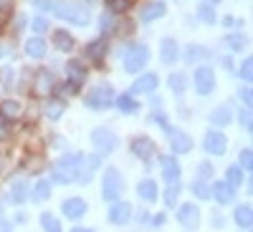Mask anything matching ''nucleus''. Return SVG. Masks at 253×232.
<instances>
[{
	"label": "nucleus",
	"instance_id": "1",
	"mask_svg": "<svg viewBox=\"0 0 253 232\" xmlns=\"http://www.w3.org/2000/svg\"><path fill=\"white\" fill-rule=\"evenodd\" d=\"M48 10H53L56 18H63L76 26H89V20H91V10L84 3H74V0H51Z\"/></svg>",
	"mask_w": 253,
	"mask_h": 232
},
{
	"label": "nucleus",
	"instance_id": "2",
	"mask_svg": "<svg viewBox=\"0 0 253 232\" xmlns=\"http://www.w3.org/2000/svg\"><path fill=\"white\" fill-rule=\"evenodd\" d=\"M84 157H86V154H81V152L61 157V159L56 162V166H53V179H56L58 184H71V182L79 177L81 166H84Z\"/></svg>",
	"mask_w": 253,
	"mask_h": 232
},
{
	"label": "nucleus",
	"instance_id": "3",
	"mask_svg": "<svg viewBox=\"0 0 253 232\" xmlns=\"http://www.w3.org/2000/svg\"><path fill=\"white\" fill-rule=\"evenodd\" d=\"M122 192H124L122 174L114 169V166H109V169L104 172V187H101V195H104V199H107L109 204H114V202H119V199H122Z\"/></svg>",
	"mask_w": 253,
	"mask_h": 232
},
{
	"label": "nucleus",
	"instance_id": "4",
	"mask_svg": "<svg viewBox=\"0 0 253 232\" xmlns=\"http://www.w3.org/2000/svg\"><path fill=\"white\" fill-rule=\"evenodd\" d=\"M114 103V89L109 83H96L86 96V106L89 109H107Z\"/></svg>",
	"mask_w": 253,
	"mask_h": 232
},
{
	"label": "nucleus",
	"instance_id": "5",
	"mask_svg": "<svg viewBox=\"0 0 253 232\" xmlns=\"http://www.w3.org/2000/svg\"><path fill=\"white\" fill-rule=\"evenodd\" d=\"M147 61H150V48L142 46V43L132 46L129 51H126V56H124V68L129 73H139L147 66Z\"/></svg>",
	"mask_w": 253,
	"mask_h": 232
},
{
	"label": "nucleus",
	"instance_id": "6",
	"mask_svg": "<svg viewBox=\"0 0 253 232\" xmlns=\"http://www.w3.org/2000/svg\"><path fill=\"white\" fill-rule=\"evenodd\" d=\"M91 141H94V146H96V152H101V154L114 152V146H117V136H114L112 129H107V126H99V129H94V132H91Z\"/></svg>",
	"mask_w": 253,
	"mask_h": 232
},
{
	"label": "nucleus",
	"instance_id": "7",
	"mask_svg": "<svg viewBox=\"0 0 253 232\" xmlns=\"http://www.w3.org/2000/svg\"><path fill=\"white\" fill-rule=\"evenodd\" d=\"M56 91V76L48 71V68H41L36 73V81H33V94L41 96V99H46Z\"/></svg>",
	"mask_w": 253,
	"mask_h": 232
},
{
	"label": "nucleus",
	"instance_id": "8",
	"mask_svg": "<svg viewBox=\"0 0 253 232\" xmlns=\"http://www.w3.org/2000/svg\"><path fill=\"white\" fill-rule=\"evenodd\" d=\"M213 89H215V71L208 68V66L198 68L195 71V91L208 96V94H213Z\"/></svg>",
	"mask_w": 253,
	"mask_h": 232
},
{
	"label": "nucleus",
	"instance_id": "9",
	"mask_svg": "<svg viewBox=\"0 0 253 232\" xmlns=\"http://www.w3.org/2000/svg\"><path fill=\"white\" fill-rule=\"evenodd\" d=\"M155 152H157V144H155L150 136H137V139L132 141V154H134L137 159H142V162H150V159L155 157Z\"/></svg>",
	"mask_w": 253,
	"mask_h": 232
},
{
	"label": "nucleus",
	"instance_id": "10",
	"mask_svg": "<svg viewBox=\"0 0 253 232\" xmlns=\"http://www.w3.org/2000/svg\"><path fill=\"white\" fill-rule=\"evenodd\" d=\"M177 222L185 227V230H195L198 225H200V209H198V204H182L180 209H177Z\"/></svg>",
	"mask_w": 253,
	"mask_h": 232
},
{
	"label": "nucleus",
	"instance_id": "11",
	"mask_svg": "<svg viewBox=\"0 0 253 232\" xmlns=\"http://www.w3.org/2000/svg\"><path fill=\"white\" fill-rule=\"evenodd\" d=\"M109 222L112 225H126V222H129L132 220V204L129 202H114L112 207H109Z\"/></svg>",
	"mask_w": 253,
	"mask_h": 232
},
{
	"label": "nucleus",
	"instance_id": "12",
	"mask_svg": "<svg viewBox=\"0 0 253 232\" xmlns=\"http://www.w3.org/2000/svg\"><path fill=\"white\" fill-rule=\"evenodd\" d=\"M203 146H205V152H210V154H225L228 139H225L220 132L210 129V132L205 134V139H203Z\"/></svg>",
	"mask_w": 253,
	"mask_h": 232
},
{
	"label": "nucleus",
	"instance_id": "13",
	"mask_svg": "<svg viewBox=\"0 0 253 232\" xmlns=\"http://www.w3.org/2000/svg\"><path fill=\"white\" fill-rule=\"evenodd\" d=\"M61 212L69 220H81L84 215H86V202H84L81 197H69V199H63Z\"/></svg>",
	"mask_w": 253,
	"mask_h": 232
},
{
	"label": "nucleus",
	"instance_id": "14",
	"mask_svg": "<svg viewBox=\"0 0 253 232\" xmlns=\"http://www.w3.org/2000/svg\"><path fill=\"white\" fill-rule=\"evenodd\" d=\"M165 13H167V5L162 3V0H152V3H147L139 10V20L142 23H155V20H160Z\"/></svg>",
	"mask_w": 253,
	"mask_h": 232
},
{
	"label": "nucleus",
	"instance_id": "15",
	"mask_svg": "<svg viewBox=\"0 0 253 232\" xmlns=\"http://www.w3.org/2000/svg\"><path fill=\"white\" fill-rule=\"evenodd\" d=\"M167 132H170V146H172V152L187 154L190 149H193V139H190L185 132H175V129H167Z\"/></svg>",
	"mask_w": 253,
	"mask_h": 232
},
{
	"label": "nucleus",
	"instance_id": "16",
	"mask_svg": "<svg viewBox=\"0 0 253 232\" xmlns=\"http://www.w3.org/2000/svg\"><path fill=\"white\" fill-rule=\"evenodd\" d=\"M157 83H160L157 73H144V76H139V78L132 83V91H129V94H150V91L157 89Z\"/></svg>",
	"mask_w": 253,
	"mask_h": 232
},
{
	"label": "nucleus",
	"instance_id": "17",
	"mask_svg": "<svg viewBox=\"0 0 253 232\" xmlns=\"http://www.w3.org/2000/svg\"><path fill=\"white\" fill-rule=\"evenodd\" d=\"M162 177L167 179V184H175L180 182V164L175 157H162Z\"/></svg>",
	"mask_w": 253,
	"mask_h": 232
},
{
	"label": "nucleus",
	"instance_id": "18",
	"mask_svg": "<svg viewBox=\"0 0 253 232\" xmlns=\"http://www.w3.org/2000/svg\"><path fill=\"white\" fill-rule=\"evenodd\" d=\"M160 56H162V63H167V66H172V63L177 61V56H180L177 40H172V38H165L162 43H160Z\"/></svg>",
	"mask_w": 253,
	"mask_h": 232
},
{
	"label": "nucleus",
	"instance_id": "19",
	"mask_svg": "<svg viewBox=\"0 0 253 232\" xmlns=\"http://www.w3.org/2000/svg\"><path fill=\"white\" fill-rule=\"evenodd\" d=\"M210 195H213L220 204H230V202L236 199V189H233V187H228L225 182H215L213 189H210Z\"/></svg>",
	"mask_w": 253,
	"mask_h": 232
},
{
	"label": "nucleus",
	"instance_id": "20",
	"mask_svg": "<svg viewBox=\"0 0 253 232\" xmlns=\"http://www.w3.org/2000/svg\"><path fill=\"white\" fill-rule=\"evenodd\" d=\"M137 195L144 199V202H157V182L155 179H142L137 184Z\"/></svg>",
	"mask_w": 253,
	"mask_h": 232
},
{
	"label": "nucleus",
	"instance_id": "21",
	"mask_svg": "<svg viewBox=\"0 0 253 232\" xmlns=\"http://www.w3.org/2000/svg\"><path fill=\"white\" fill-rule=\"evenodd\" d=\"M66 73H69V83H74V86H81V83L86 81V68H84L79 61L66 63Z\"/></svg>",
	"mask_w": 253,
	"mask_h": 232
},
{
	"label": "nucleus",
	"instance_id": "22",
	"mask_svg": "<svg viewBox=\"0 0 253 232\" xmlns=\"http://www.w3.org/2000/svg\"><path fill=\"white\" fill-rule=\"evenodd\" d=\"M8 197H10L13 204H23L26 197H28V184H26L23 179H15V182L10 184V189H8Z\"/></svg>",
	"mask_w": 253,
	"mask_h": 232
},
{
	"label": "nucleus",
	"instance_id": "23",
	"mask_svg": "<svg viewBox=\"0 0 253 232\" xmlns=\"http://www.w3.org/2000/svg\"><path fill=\"white\" fill-rule=\"evenodd\" d=\"M26 56H28V58H43V56H46V40L38 38V35L28 38V43H26Z\"/></svg>",
	"mask_w": 253,
	"mask_h": 232
},
{
	"label": "nucleus",
	"instance_id": "24",
	"mask_svg": "<svg viewBox=\"0 0 253 232\" xmlns=\"http://www.w3.org/2000/svg\"><path fill=\"white\" fill-rule=\"evenodd\" d=\"M114 103H117V109L124 111V114H137L139 111V103H137V99H132V94L114 96Z\"/></svg>",
	"mask_w": 253,
	"mask_h": 232
},
{
	"label": "nucleus",
	"instance_id": "25",
	"mask_svg": "<svg viewBox=\"0 0 253 232\" xmlns=\"http://www.w3.org/2000/svg\"><path fill=\"white\" fill-rule=\"evenodd\" d=\"M31 197H33V202H46L51 197V182L48 179H36V184L31 189Z\"/></svg>",
	"mask_w": 253,
	"mask_h": 232
},
{
	"label": "nucleus",
	"instance_id": "26",
	"mask_svg": "<svg viewBox=\"0 0 253 232\" xmlns=\"http://www.w3.org/2000/svg\"><path fill=\"white\" fill-rule=\"evenodd\" d=\"M84 53H86V58H89V61L99 63V61L104 58V53H107V40H104V38L91 40V43L86 46V51H84Z\"/></svg>",
	"mask_w": 253,
	"mask_h": 232
},
{
	"label": "nucleus",
	"instance_id": "27",
	"mask_svg": "<svg viewBox=\"0 0 253 232\" xmlns=\"http://www.w3.org/2000/svg\"><path fill=\"white\" fill-rule=\"evenodd\" d=\"M210 121H213L215 126H228L230 121H233V109H230L228 103H223V106H218L213 114H210Z\"/></svg>",
	"mask_w": 253,
	"mask_h": 232
},
{
	"label": "nucleus",
	"instance_id": "28",
	"mask_svg": "<svg viewBox=\"0 0 253 232\" xmlns=\"http://www.w3.org/2000/svg\"><path fill=\"white\" fill-rule=\"evenodd\" d=\"M53 46H56V51H63V53L74 51V38H71V33H69V31H56V33H53Z\"/></svg>",
	"mask_w": 253,
	"mask_h": 232
},
{
	"label": "nucleus",
	"instance_id": "29",
	"mask_svg": "<svg viewBox=\"0 0 253 232\" xmlns=\"http://www.w3.org/2000/svg\"><path fill=\"white\" fill-rule=\"evenodd\" d=\"M233 220H236V225L238 227H251V222H253V209H251V204H238L236 207V212H233Z\"/></svg>",
	"mask_w": 253,
	"mask_h": 232
},
{
	"label": "nucleus",
	"instance_id": "30",
	"mask_svg": "<svg viewBox=\"0 0 253 232\" xmlns=\"http://www.w3.org/2000/svg\"><path fill=\"white\" fill-rule=\"evenodd\" d=\"M41 227H43L46 232H63L61 222H58L51 212H43V215H41Z\"/></svg>",
	"mask_w": 253,
	"mask_h": 232
},
{
	"label": "nucleus",
	"instance_id": "31",
	"mask_svg": "<svg viewBox=\"0 0 253 232\" xmlns=\"http://www.w3.org/2000/svg\"><path fill=\"white\" fill-rule=\"evenodd\" d=\"M180 192H182V187H180V182L170 184V187H167V192H165V204H167V207H177Z\"/></svg>",
	"mask_w": 253,
	"mask_h": 232
},
{
	"label": "nucleus",
	"instance_id": "32",
	"mask_svg": "<svg viewBox=\"0 0 253 232\" xmlns=\"http://www.w3.org/2000/svg\"><path fill=\"white\" fill-rule=\"evenodd\" d=\"M198 18L203 20L205 26H215V10H213V5H208V3L198 5Z\"/></svg>",
	"mask_w": 253,
	"mask_h": 232
},
{
	"label": "nucleus",
	"instance_id": "33",
	"mask_svg": "<svg viewBox=\"0 0 253 232\" xmlns=\"http://www.w3.org/2000/svg\"><path fill=\"white\" fill-rule=\"evenodd\" d=\"M0 114H3L5 119H15V116L20 114V103H18V101H13V99L3 101V103H0Z\"/></svg>",
	"mask_w": 253,
	"mask_h": 232
},
{
	"label": "nucleus",
	"instance_id": "34",
	"mask_svg": "<svg viewBox=\"0 0 253 232\" xmlns=\"http://www.w3.org/2000/svg\"><path fill=\"white\" fill-rule=\"evenodd\" d=\"M190 189H193V195H195L198 199H210V187H208V182H203V179H195Z\"/></svg>",
	"mask_w": 253,
	"mask_h": 232
},
{
	"label": "nucleus",
	"instance_id": "35",
	"mask_svg": "<svg viewBox=\"0 0 253 232\" xmlns=\"http://www.w3.org/2000/svg\"><path fill=\"white\" fill-rule=\"evenodd\" d=\"M225 177H228V187H241V182H243V172L238 169V166H228V172H225Z\"/></svg>",
	"mask_w": 253,
	"mask_h": 232
},
{
	"label": "nucleus",
	"instance_id": "36",
	"mask_svg": "<svg viewBox=\"0 0 253 232\" xmlns=\"http://www.w3.org/2000/svg\"><path fill=\"white\" fill-rule=\"evenodd\" d=\"M129 5H132V0H107V8H109V13L114 15H119V13H126L129 10Z\"/></svg>",
	"mask_w": 253,
	"mask_h": 232
},
{
	"label": "nucleus",
	"instance_id": "37",
	"mask_svg": "<svg viewBox=\"0 0 253 232\" xmlns=\"http://www.w3.org/2000/svg\"><path fill=\"white\" fill-rule=\"evenodd\" d=\"M63 111H66V103H63V101H51L48 106H46V116H48V119H53V121H56Z\"/></svg>",
	"mask_w": 253,
	"mask_h": 232
},
{
	"label": "nucleus",
	"instance_id": "38",
	"mask_svg": "<svg viewBox=\"0 0 253 232\" xmlns=\"http://www.w3.org/2000/svg\"><path fill=\"white\" fill-rule=\"evenodd\" d=\"M185 86H187V76H185V73H172V76H170V89H172V91L182 94Z\"/></svg>",
	"mask_w": 253,
	"mask_h": 232
},
{
	"label": "nucleus",
	"instance_id": "39",
	"mask_svg": "<svg viewBox=\"0 0 253 232\" xmlns=\"http://www.w3.org/2000/svg\"><path fill=\"white\" fill-rule=\"evenodd\" d=\"M117 26V18L112 15V13H104L101 18H99V28H101V33L107 35V33H112V28Z\"/></svg>",
	"mask_w": 253,
	"mask_h": 232
},
{
	"label": "nucleus",
	"instance_id": "40",
	"mask_svg": "<svg viewBox=\"0 0 253 232\" xmlns=\"http://www.w3.org/2000/svg\"><path fill=\"white\" fill-rule=\"evenodd\" d=\"M205 56H208V51H205L203 46H190V48H187V58H185V61H187V63H198V61H200V58H205Z\"/></svg>",
	"mask_w": 253,
	"mask_h": 232
},
{
	"label": "nucleus",
	"instance_id": "41",
	"mask_svg": "<svg viewBox=\"0 0 253 232\" xmlns=\"http://www.w3.org/2000/svg\"><path fill=\"white\" fill-rule=\"evenodd\" d=\"M241 78H243L246 83L253 78V61H251V58H246V61L241 63Z\"/></svg>",
	"mask_w": 253,
	"mask_h": 232
},
{
	"label": "nucleus",
	"instance_id": "42",
	"mask_svg": "<svg viewBox=\"0 0 253 232\" xmlns=\"http://www.w3.org/2000/svg\"><path fill=\"white\" fill-rule=\"evenodd\" d=\"M241 166H243V169H251V166H253V152L251 149L241 152Z\"/></svg>",
	"mask_w": 253,
	"mask_h": 232
},
{
	"label": "nucleus",
	"instance_id": "43",
	"mask_svg": "<svg viewBox=\"0 0 253 232\" xmlns=\"http://www.w3.org/2000/svg\"><path fill=\"white\" fill-rule=\"evenodd\" d=\"M243 43H246L243 35H228V46L233 48V51H241V48H243Z\"/></svg>",
	"mask_w": 253,
	"mask_h": 232
},
{
	"label": "nucleus",
	"instance_id": "44",
	"mask_svg": "<svg viewBox=\"0 0 253 232\" xmlns=\"http://www.w3.org/2000/svg\"><path fill=\"white\" fill-rule=\"evenodd\" d=\"M31 26H33L36 33H43V31L48 28V20H46V18H33V23H31Z\"/></svg>",
	"mask_w": 253,
	"mask_h": 232
},
{
	"label": "nucleus",
	"instance_id": "45",
	"mask_svg": "<svg viewBox=\"0 0 253 232\" xmlns=\"http://www.w3.org/2000/svg\"><path fill=\"white\" fill-rule=\"evenodd\" d=\"M210 174H213V166H210L208 162H203V164H200V174H198V179H203V182H205Z\"/></svg>",
	"mask_w": 253,
	"mask_h": 232
},
{
	"label": "nucleus",
	"instance_id": "46",
	"mask_svg": "<svg viewBox=\"0 0 253 232\" xmlns=\"http://www.w3.org/2000/svg\"><path fill=\"white\" fill-rule=\"evenodd\" d=\"M238 99L246 103V106H251V101H253V91L246 86V89H241V94H238Z\"/></svg>",
	"mask_w": 253,
	"mask_h": 232
},
{
	"label": "nucleus",
	"instance_id": "47",
	"mask_svg": "<svg viewBox=\"0 0 253 232\" xmlns=\"http://www.w3.org/2000/svg\"><path fill=\"white\" fill-rule=\"evenodd\" d=\"M241 124L251 132V109H243V111H241Z\"/></svg>",
	"mask_w": 253,
	"mask_h": 232
},
{
	"label": "nucleus",
	"instance_id": "48",
	"mask_svg": "<svg viewBox=\"0 0 253 232\" xmlns=\"http://www.w3.org/2000/svg\"><path fill=\"white\" fill-rule=\"evenodd\" d=\"M3 81H5L8 89L13 86V68H3Z\"/></svg>",
	"mask_w": 253,
	"mask_h": 232
},
{
	"label": "nucleus",
	"instance_id": "49",
	"mask_svg": "<svg viewBox=\"0 0 253 232\" xmlns=\"http://www.w3.org/2000/svg\"><path fill=\"white\" fill-rule=\"evenodd\" d=\"M150 220H152V222H150V225H152V227H162V225H165V220H167V217H165V215H155V217H150Z\"/></svg>",
	"mask_w": 253,
	"mask_h": 232
},
{
	"label": "nucleus",
	"instance_id": "50",
	"mask_svg": "<svg viewBox=\"0 0 253 232\" xmlns=\"http://www.w3.org/2000/svg\"><path fill=\"white\" fill-rule=\"evenodd\" d=\"M0 232H13V230H10V222L3 217V212H0Z\"/></svg>",
	"mask_w": 253,
	"mask_h": 232
},
{
	"label": "nucleus",
	"instance_id": "51",
	"mask_svg": "<svg viewBox=\"0 0 253 232\" xmlns=\"http://www.w3.org/2000/svg\"><path fill=\"white\" fill-rule=\"evenodd\" d=\"M152 121H155V124H160L162 129H167V121H165V116H162V114H160V116L155 114V116H152Z\"/></svg>",
	"mask_w": 253,
	"mask_h": 232
},
{
	"label": "nucleus",
	"instance_id": "52",
	"mask_svg": "<svg viewBox=\"0 0 253 232\" xmlns=\"http://www.w3.org/2000/svg\"><path fill=\"white\" fill-rule=\"evenodd\" d=\"M223 225H225V222H223V217H220V215H215V217H213V227H223Z\"/></svg>",
	"mask_w": 253,
	"mask_h": 232
},
{
	"label": "nucleus",
	"instance_id": "53",
	"mask_svg": "<svg viewBox=\"0 0 253 232\" xmlns=\"http://www.w3.org/2000/svg\"><path fill=\"white\" fill-rule=\"evenodd\" d=\"M137 217H139V220H137L139 225H144V222H147V220H144V217H147V212H137Z\"/></svg>",
	"mask_w": 253,
	"mask_h": 232
},
{
	"label": "nucleus",
	"instance_id": "54",
	"mask_svg": "<svg viewBox=\"0 0 253 232\" xmlns=\"http://www.w3.org/2000/svg\"><path fill=\"white\" fill-rule=\"evenodd\" d=\"M71 232H94V230H89V227H74Z\"/></svg>",
	"mask_w": 253,
	"mask_h": 232
},
{
	"label": "nucleus",
	"instance_id": "55",
	"mask_svg": "<svg viewBox=\"0 0 253 232\" xmlns=\"http://www.w3.org/2000/svg\"><path fill=\"white\" fill-rule=\"evenodd\" d=\"M8 5H10V0H0V10H5Z\"/></svg>",
	"mask_w": 253,
	"mask_h": 232
},
{
	"label": "nucleus",
	"instance_id": "56",
	"mask_svg": "<svg viewBox=\"0 0 253 232\" xmlns=\"http://www.w3.org/2000/svg\"><path fill=\"white\" fill-rule=\"evenodd\" d=\"M0 136L5 139V136H8V129H3V126H0Z\"/></svg>",
	"mask_w": 253,
	"mask_h": 232
},
{
	"label": "nucleus",
	"instance_id": "57",
	"mask_svg": "<svg viewBox=\"0 0 253 232\" xmlns=\"http://www.w3.org/2000/svg\"><path fill=\"white\" fill-rule=\"evenodd\" d=\"M215 3H220V0H210V5H215Z\"/></svg>",
	"mask_w": 253,
	"mask_h": 232
},
{
	"label": "nucleus",
	"instance_id": "58",
	"mask_svg": "<svg viewBox=\"0 0 253 232\" xmlns=\"http://www.w3.org/2000/svg\"><path fill=\"white\" fill-rule=\"evenodd\" d=\"M3 53H5V48H3V46H0V56H3Z\"/></svg>",
	"mask_w": 253,
	"mask_h": 232
}]
</instances>
